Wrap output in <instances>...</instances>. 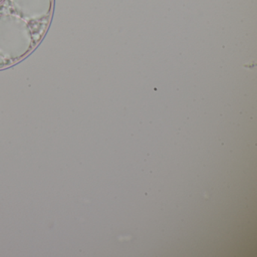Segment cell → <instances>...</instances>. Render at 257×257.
<instances>
[{"label":"cell","mask_w":257,"mask_h":257,"mask_svg":"<svg viewBox=\"0 0 257 257\" xmlns=\"http://www.w3.org/2000/svg\"><path fill=\"white\" fill-rule=\"evenodd\" d=\"M55 0H3L0 3V71L35 52L52 25Z\"/></svg>","instance_id":"obj_1"},{"label":"cell","mask_w":257,"mask_h":257,"mask_svg":"<svg viewBox=\"0 0 257 257\" xmlns=\"http://www.w3.org/2000/svg\"><path fill=\"white\" fill-rule=\"evenodd\" d=\"M3 0H0V3L2 2Z\"/></svg>","instance_id":"obj_2"}]
</instances>
